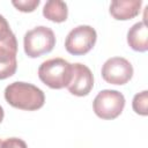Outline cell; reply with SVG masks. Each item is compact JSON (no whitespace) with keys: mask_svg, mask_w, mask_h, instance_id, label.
Segmentation results:
<instances>
[{"mask_svg":"<svg viewBox=\"0 0 148 148\" xmlns=\"http://www.w3.org/2000/svg\"><path fill=\"white\" fill-rule=\"evenodd\" d=\"M5 98L13 108L35 111L45 103V95L38 87L27 82H13L5 89Z\"/></svg>","mask_w":148,"mask_h":148,"instance_id":"6da1fadb","label":"cell"},{"mask_svg":"<svg viewBox=\"0 0 148 148\" xmlns=\"http://www.w3.org/2000/svg\"><path fill=\"white\" fill-rule=\"evenodd\" d=\"M127 43L134 51L146 52L148 50V29L145 21L133 24L127 32Z\"/></svg>","mask_w":148,"mask_h":148,"instance_id":"30bf717a","label":"cell"},{"mask_svg":"<svg viewBox=\"0 0 148 148\" xmlns=\"http://www.w3.org/2000/svg\"><path fill=\"white\" fill-rule=\"evenodd\" d=\"M3 116H5V113H3V109H2V106L0 105V123H1L2 119H3Z\"/></svg>","mask_w":148,"mask_h":148,"instance_id":"2e32d148","label":"cell"},{"mask_svg":"<svg viewBox=\"0 0 148 148\" xmlns=\"http://www.w3.org/2000/svg\"><path fill=\"white\" fill-rule=\"evenodd\" d=\"M39 80L52 89H62L68 86L72 77V64L62 58L49 59L38 68Z\"/></svg>","mask_w":148,"mask_h":148,"instance_id":"7a4b0ae2","label":"cell"},{"mask_svg":"<svg viewBox=\"0 0 148 148\" xmlns=\"http://www.w3.org/2000/svg\"><path fill=\"white\" fill-rule=\"evenodd\" d=\"M96 39L97 34L92 27L77 25L68 32L65 39V49L73 56H83L94 47Z\"/></svg>","mask_w":148,"mask_h":148,"instance_id":"5b68a950","label":"cell"},{"mask_svg":"<svg viewBox=\"0 0 148 148\" xmlns=\"http://www.w3.org/2000/svg\"><path fill=\"white\" fill-rule=\"evenodd\" d=\"M13 35L14 34L10 30L7 20L2 15H0V40H6L7 38L12 37Z\"/></svg>","mask_w":148,"mask_h":148,"instance_id":"9a60e30c","label":"cell"},{"mask_svg":"<svg viewBox=\"0 0 148 148\" xmlns=\"http://www.w3.org/2000/svg\"><path fill=\"white\" fill-rule=\"evenodd\" d=\"M133 76L132 64L123 57H112L102 66V77L111 84H125Z\"/></svg>","mask_w":148,"mask_h":148,"instance_id":"8992f818","label":"cell"},{"mask_svg":"<svg viewBox=\"0 0 148 148\" xmlns=\"http://www.w3.org/2000/svg\"><path fill=\"white\" fill-rule=\"evenodd\" d=\"M13 6L23 13H31L34 12L38 5L40 3L39 0H13Z\"/></svg>","mask_w":148,"mask_h":148,"instance_id":"4fadbf2b","label":"cell"},{"mask_svg":"<svg viewBox=\"0 0 148 148\" xmlns=\"http://www.w3.org/2000/svg\"><path fill=\"white\" fill-rule=\"evenodd\" d=\"M56 36L52 29L39 25L25 32L23 38L24 52L29 58H37L53 50Z\"/></svg>","mask_w":148,"mask_h":148,"instance_id":"3957f363","label":"cell"},{"mask_svg":"<svg viewBox=\"0 0 148 148\" xmlns=\"http://www.w3.org/2000/svg\"><path fill=\"white\" fill-rule=\"evenodd\" d=\"M141 0H114L110 5V14L119 21L132 20L139 15Z\"/></svg>","mask_w":148,"mask_h":148,"instance_id":"9c48e42d","label":"cell"},{"mask_svg":"<svg viewBox=\"0 0 148 148\" xmlns=\"http://www.w3.org/2000/svg\"><path fill=\"white\" fill-rule=\"evenodd\" d=\"M1 148H28L27 143L18 138H8L6 140H2Z\"/></svg>","mask_w":148,"mask_h":148,"instance_id":"5bb4252c","label":"cell"},{"mask_svg":"<svg viewBox=\"0 0 148 148\" xmlns=\"http://www.w3.org/2000/svg\"><path fill=\"white\" fill-rule=\"evenodd\" d=\"M43 15L52 22H64L68 16L67 5L61 0H49L43 7Z\"/></svg>","mask_w":148,"mask_h":148,"instance_id":"8fae6325","label":"cell"},{"mask_svg":"<svg viewBox=\"0 0 148 148\" xmlns=\"http://www.w3.org/2000/svg\"><path fill=\"white\" fill-rule=\"evenodd\" d=\"M94 87V76L89 67L83 64H72V77L66 87L75 96H87Z\"/></svg>","mask_w":148,"mask_h":148,"instance_id":"52a82bcc","label":"cell"},{"mask_svg":"<svg viewBox=\"0 0 148 148\" xmlns=\"http://www.w3.org/2000/svg\"><path fill=\"white\" fill-rule=\"evenodd\" d=\"M124 106L125 97L118 90H102L97 94L92 102V108L96 116L105 120L117 118L123 112Z\"/></svg>","mask_w":148,"mask_h":148,"instance_id":"277c9868","label":"cell"},{"mask_svg":"<svg viewBox=\"0 0 148 148\" xmlns=\"http://www.w3.org/2000/svg\"><path fill=\"white\" fill-rule=\"evenodd\" d=\"M147 103H148V91L143 90L139 94H136L133 97L132 106L133 110L141 116H147L148 114V109H147Z\"/></svg>","mask_w":148,"mask_h":148,"instance_id":"7c38bea8","label":"cell"},{"mask_svg":"<svg viewBox=\"0 0 148 148\" xmlns=\"http://www.w3.org/2000/svg\"><path fill=\"white\" fill-rule=\"evenodd\" d=\"M16 53L17 40L15 35L0 42V80H5L15 74L17 68Z\"/></svg>","mask_w":148,"mask_h":148,"instance_id":"ba28073f","label":"cell"},{"mask_svg":"<svg viewBox=\"0 0 148 148\" xmlns=\"http://www.w3.org/2000/svg\"><path fill=\"white\" fill-rule=\"evenodd\" d=\"M1 146H2V140L0 139V148H1Z\"/></svg>","mask_w":148,"mask_h":148,"instance_id":"e0dca14e","label":"cell"}]
</instances>
